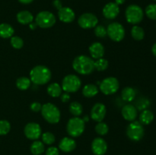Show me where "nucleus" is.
<instances>
[{
    "label": "nucleus",
    "mask_w": 156,
    "mask_h": 155,
    "mask_svg": "<svg viewBox=\"0 0 156 155\" xmlns=\"http://www.w3.org/2000/svg\"><path fill=\"white\" fill-rule=\"evenodd\" d=\"M73 69L80 74H90L94 70V61L89 56L80 55L76 56L73 62Z\"/></svg>",
    "instance_id": "nucleus-1"
},
{
    "label": "nucleus",
    "mask_w": 156,
    "mask_h": 155,
    "mask_svg": "<svg viewBox=\"0 0 156 155\" xmlns=\"http://www.w3.org/2000/svg\"><path fill=\"white\" fill-rule=\"evenodd\" d=\"M30 81L37 85H44L51 79V71L45 65H37L30 71Z\"/></svg>",
    "instance_id": "nucleus-2"
},
{
    "label": "nucleus",
    "mask_w": 156,
    "mask_h": 155,
    "mask_svg": "<svg viewBox=\"0 0 156 155\" xmlns=\"http://www.w3.org/2000/svg\"><path fill=\"white\" fill-rule=\"evenodd\" d=\"M41 111L44 119L50 124H56L60 120V111L53 103H47L42 105Z\"/></svg>",
    "instance_id": "nucleus-3"
},
{
    "label": "nucleus",
    "mask_w": 156,
    "mask_h": 155,
    "mask_svg": "<svg viewBox=\"0 0 156 155\" xmlns=\"http://www.w3.org/2000/svg\"><path fill=\"white\" fill-rule=\"evenodd\" d=\"M85 122L83 119L76 116L70 119L66 125L67 133L73 138L80 136L85 131Z\"/></svg>",
    "instance_id": "nucleus-4"
},
{
    "label": "nucleus",
    "mask_w": 156,
    "mask_h": 155,
    "mask_svg": "<svg viewBox=\"0 0 156 155\" xmlns=\"http://www.w3.org/2000/svg\"><path fill=\"white\" fill-rule=\"evenodd\" d=\"M125 15H126V19L128 23L132 24H137L143 21L144 12L140 6L137 5H130L126 8Z\"/></svg>",
    "instance_id": "nucleus-5"
},
{
    "label": "nucleus",
    "mask_w": 156,
    "mask_h": 155,
    "mask_svg": "<svg viewBox=\"0 0 156 155\" xmlns=\"http://www.w3.org/2000/svg\"><path fill=\"white\" fill-rule=\"evenodd\" d=\"M82 86L81 79L76 74L65 76L62 81V89L66 93H75Z\"/></svg>",
    "instance_id": "nucleus-6"
},
{
    "label": "nucleus",
    "mask_w": 156,
    "mask_h": 155,
    "mask_svg": "<svg viewBox=\"0 0 156 155\" xmlns=\"http://www.w3.org/2000/svg\"><path fill=\"white\" fill-rule=\"evenodd\" d=\"M56 17L52 12L48 11H42L37 15L35 23L41 28H50L56 23Z\"/></svg>",
    "instance_id": "nucleus-7"
},
{
    "label": "nucleus",
    "mask_w": 156,
    "mask_h": 155,
    "mask_svg": "<svg viewBox=\"0 0 156 155\" xmlns=\"http://www.w3.org/2000/svg\"><path fill=\"white\" fill-rule=\"evenodd\" d=\"M120 88L119 81L114 77H108L99 84L100 91L105 95H111L117 92Z\"/></svg>",
    "instance_id": "nucleus-8"
},
{
    "label": "nucleus",
    "mask_w": 156,
    "mask_h": 155,
    "mask_svg": "<svg viewBox=\"0 0 156 155\" xmlns=\"http://www.w3.org/2000/svg\"><path fill=\"white\" fill-rule=\"evenodd\" d=\"M145 130L143 125L138 121L131 122L126 129L128 138L133 141H139L144 136Z\"/></svg>",
    "instance_id": "nucleus-9"
},
{
    "label": "nucleus",
    "mask_w": 156,
    "mask_h": 155,
    "mask_svg": "<svg viewBox=\"0 0 156 155\" xmlns=\"http://www.w3.org/2000/svg\"><path fill=\"white\" fill-rule=\"evenodd\" d=\"M108 36L114 42H120L125 36V29L121 24L113 22L107 28Z\"/></svg>",
    "instance_id": "nucleus-10"
},
{
    "label": "nucleus",
    "mask_w": 156,
    "mask_h": 155,
    "mask_svg": "<svg viewBox=\"0 0 156 155\" xmlns=\"http://www.w3.org/2000/svg\"><path fill=\"white\" fill-rule=\"evenodd\" d=\"M98 23V19L92 13H84L78 19V24L83 29L94 28Z\"/></svg>",
    "instance_id": "nucleus-11"
},
{
    "label": "nucleus",
    "mask_w": 156,
    "mask_h": 155,
    "mask_svg": "<svg viewBox=\"0 0 156 155\" xmlns=\"http://www.w3.org/2000/svg\"><path fill=\"white\" fill-rule=\"evenodd\" d=\"M25 136L30 140H37L41 136V128L38 123L29 122L25 126L24 129Z\"/></svg>",
    "instance_id": "nucleus-12"
},
{
    "label": "nucleus",
    "mask_w": 156,
    "mask_h": 155,
    "mask_svg": "<svg viewBox=\"0 0 156 155\" xmlns=\"http://www.w3.org/2000/svg\"><path fill=\"white\" fill-rule=\"evenodd\" d=\"M107 109L105 104L101 103H97L93 106L91 110V118L94 121L99 122H102L106 115Z\"/></svg>",
    "instance_id": "nucleus-13"
},
{
    "label": "nucleus",
    "mask_w": 156,
    "mask_h": 155,
    "mask_svg": "<svg viewBox=\"0 0 156 155\" xmlns=\"http://www.w3.org/2000/svg\"><path fill=\"white\" fill-rule=\"evenodd\" d=\"M102 13L104 17L107 19L113 20L117 18L120 13V8L115 2H109L103 8Z\"/></svg>",
    "instance_id": "nucleus-14"
},
{
    "label": "nucleus",
    "mask_w": 156,
    "mask_h": 155,
    "mask_svg": "<svg viewBox=\"0 0 156 155\" xmlns=\"http://www.w3.org/2000/svg\"><path fill=\"white\" fill-rule=\"evenodd\" d=\"M91 150L94 154L104 155L108 150V144L103 138H96L91 143Z\"/></svg>",
    "instance_id": "nucleus-15"
},
{
    "label": "nucleus",
    "mask_w": 156,
    "mask_h": 155,
    "mask_svg": "<svg viewBox=\"0 0 156 155\" xmlns=\"http://www.w3.org/2000/svg\"><path fill=\"white\" fill-rule=\"evenodd\" d=\"M122 115L126 121L133 122L136 119L138 115V110L136 107L132 104H126L122 108Z\"/></svg>",
    "instance_id": "nucleus-16"
},
{
    "label": "nucleus",
    "mask_w": 156,
    "mask_h": 155,
    "mask_svg": "<svg viewBox=\"0 0 156 155\" xmlns=\"http://www.w3.org/2000/svg\"><path fill=\"white\" fill-rule=\"evenodd\" d=\"M58 17L62 22L71 23L76 18L74 11L69 7H62L58 10Z\"/></svg>",
    "instance_id": "nucleus-17"
},
{
    "label": "nucleus",
    "mask_w": 156,
    "mask_h": 155,
    "mask_svg": "<svg viewBox=\"0 0 156 155\" xmlns=\"http://www.w3.org/2000/svg\"><path fill=\"white\" fill-rule=\"evenodd\" d=\"M88 50H89V53L91 58L94 59L103 58L104 55H105V47H104V46L101 43H93L89 46Z\"/></svg>",
    "instance_id": "nucleus-18"
},
{
    "label": "nucleus",
    "mask_w": 156,
    "mask_h": 155,
    "mask_svg": "<svg viewBox=\"0 0 156 155\" xmlns=\"http://www.w3.org/2000/svg\"><path fill=\"white\" fill-rule=\"evenodd\" d=\"M76 143L74 139L69 137H64L62 138L59 144V147L63 152H71L76 148Z\"/></svg>",
    "instance_id": "nucleus-19"
},
{
    "label": "nucleus",
    "mask_w": 156,
    "mask_h": 155,
    "mask_svg": "<svg viewBox=\"0 0 156 155\" xmlns=\"http://www.w3.org/2000/svg\"><path fill=\"white\" fill-rule=\"evenodd\" d=\"M17 21L23 25L26 24H30V23L33 22L34 16L29 11L24 10L21 11L17 14Z\"/></svg>",
    "instance_id": "nucleus-20"
},
{
    "label": "nucleus",
    "mask_w": 156,
    "mask_h": 155,
    "mask_svg": "<svg viewBox=\"0 0 156 155\" xmlns=\"http://www.w3.org/2000/svg\"><path fill=\"white\" fill-rule=\"evenodd\" d=\"M98 88L94 84H88L82 89V94L85 97L91 98L98 94Z\"/></svg>",
    "instance_id": "nucleus-21"
},
{
    "label": "nucleus",
    "mask_w": 156,
    "mask_h": 155,
    "mask_svg": "<svg viewBox=\"0 0 156 155\" xmlns=\"http://www.w3.org/2000/svg\"><path fill=\"white\" fill-rule=\"evenodd\" d=\"M14 28L12 26H11L7 23H2L0 24V36L5 39L10 38L13 36L14 34Z\"/></svg>",
    "instance_id": "nucleus-22"
},
{
    "label": "nucleus",
    "mask_w": 156,
    "mask_h": 155,
    "mask_svg": "<svg viewBox=\"0 0 156 155\" xmlns=\"http://www.w3.org/2000/svg\"><path fill=\"white\" fill-rule=\"evenodd\" d=\"M47 94L52 97H59L62 94V87L56 82L52 83L47 87Z\"/></svg>",
    "instance_id": "nucleus-23"
},
{
    "label": "nucleus",
    "mask_w": 156,
    "mask_h": 155,
    "mask_svg": "<svg viewBox=\"0 0 156 155\" xmlns=\"http://www.w3.org/2000/svg\"><path fill=\"white\" fill-rule=\"evenodd\" d=\"M136 93V91L133 88L130 87H126L122 90L121 97L124 101L131 102L135 99Z\"/></svg>",
    "instance_id": "nucleus-24"
},
{
    "label": "nucleus",
    "mask_w": 156,
    "mask_h": 155,
    "mask_svg": "<svg viewBox=\"0 0 156 155\" xmlns=\"http://www.w3.org/2000/svg\"><path fill=\"white\" fill-rule=\"evenodd\" d=\"M154 114L149 109H144L140 115V122L142 125H149L153 121Z\"/></svg>",
    "instance_id": "nucleus-25"
},
{
    "label": "nucleus",
    "mask_w": 156,
    "mask_h": 155,
    "mask_svg": "<svg viewBox=\"0 0 156 155\" xmlns=\"http://www.w3.org/2000/svg\"><path fill=\"white\" fill-rule=\"evenodd\" d=\"M45 150L44 144L42 141H36L35 140L30 145V152L34 155H41Z\"/></svg>",
    "instance_id": "nucleus-26"
},
{
    "label": "nucleus",
    "mask_w": 156,
    "mask_h": 155,
    "mask_svg": "<svg viewBox=\"0 0 156 155\" xmlns=\"http://www.w3.org/2000/svg\"><path fill=\"white\" fill-rule=\"evenodd\" d=\"M69 111L74 116L79 117L83 112V107H82V104L79 102H72L69 105Z\"/></svg>",
    "instance_id": "nucleus-27"
},
{
    "label": "nucleus",
    "mask_w": 156,
    "mask_h": 155,
    "mask_svg": "<svg viewBox=\"0 0 156 155\" xmlns=\"http://www.w3.org/2000/svg\"><path fill=\"white\" fill-rule=\"evenodd\" d=\"M131 36L136 40H142L145 36V31L143 27L135 25L131 29Z\"/></svg>",
    "instance_id": "nucleus-28"
},
{
    "label": "nucleus",
    "mask_w": 156,
    "mask_h": 155,
    "mask_svg": "<svg viewBox=\"0 0 156 155\" xmlns=\"http://www.w3.org/2000/svg\"><path fill=\"white\" fill-rule=\"evenodd\" d=\"M30 79L27 77H20L16 81V86L21 91H26L30 86Z\"/></svg>",
    "instance_id": "nucleus-29"
},
{
    "label": "nucleus",
    "mask_w": 156,
    "mask_h": 155,
    "mask_svg": "<svg viewBox=\"0 0 156 155\" xmlns=\"http://www.w3.org/2000/svg\"><path fill=\"white\" fill-rule=\"evenodd\" d=\"M109 62L106 59L104 58H100L94 61V69L98 71H105L108 68Z\"/></svg>",
    "instance_id": "nucleus-30"
},
{
    "label": "nucleus",
    "mask_w": 156,
    "mask_h": 155,
    "mask_svg": "<svg viewBox=\"0 0 156 155\" xmlns=\"http://www.w3.org/2000/svg\"><path fill=\"white\" fill-rule=\"evenodd\" d=\"M41 138H42V142L44 144H47V145H50V144H53L55 140H56L55 135L50 132H47L43 133L42 135H41Z\"/></svg>",
    "instance_id": "nucleus-31"
},
{
    "label": "nucleus",
    "mask_w": 156,
    "mask_h": 155,
    "mask_svg": "<svg viewBox=\"0 0 156 155\" xmlns=\"http://www.w3.org/2000/svg\"><path fill=\"white\" fill-rule=\"evenodd\" d=\"M95 131L98 135H105L108 134V131H109V127L105 122H99L95 126Z\"/></svg>",
    "instance_id": "nucleus-32"
},
{
    "label": "nucleus",
    "mask_w": 156,
    "mask_h": 155,
    "mask_svg": "<svg viewBox=\"0 0 156 155\" xmlns=\"http://www.w3.org/2000/svg\"><path fill=\"white\" fill-rule=\"evenodd\" d=\"M11 45L13 47L14 49H16V50H20L24 46V41L21 39L20 36H14L11 37Z\"/></svg>",
    "instance_id": "nucleus-33"
},
{
    "label": "nucleus",
    "mask_w": 156,
    "mask_h": 155,
    "mask_svg": "<svg viewBox=\"0 0 156 155\" xmlns=\"http://www.w3.org/2000/svg\"><path fill=\"white\" fill-rule=\"evenodd\" d=\"M11 129V124L7 120H0V135H7Z\"/></svg>",
    "instance_id": "nucleus-34"
},
{
    "label": "nucleus",
    "mask_w": 156,
    "mask_h": 155,
    "mask_svg": "<svg viewBox=\"0 0 156 155\" xmlns=\"http://www.w3.org/2000/svg\"><path fill=\"white\" fill-rule=\"evenodd\" d=\"M146 14L151 20H156V4H150L146 7Z\"/></svg>",
    "instance_id": "nucleus-35"
},
{
    "label": "nucleus",
    "mask_w": 156,
    "mask_h": 155,
    "mask_svg": "<svg viewBox=\"0 0 156 155\" xmlns=\"http://www.w3.org/2000/svg\"><path fill=\"white\" fill-rule=\"evenodd\" d=\"M94 34L96 36L100 38H104L108 35L107 33V28H105L102 25H98L94 27Z\"/></svg>",
    "instance_id": "nucleus-36"
},
{
    "label": "nucleus",
    "mask_w": 156,
    "mask_h": 155,
    "mask_svg": "<svg viewBox=\"0 0 156 155\" xmlns=\"http://www.w3.org/2000/svg\"><path fill=\"white\" fill-rule=\"evenodd\" d=\"M149 106V100L146 98H141L138 100L137 102V107L136 109H140V110H144L146 109V108Z\"/></svg>",
    "instance_id": "nucleus-37"
},
{
    "label": "nucleus",
    "mask_w": 156,
    "mask_h": 155,
    "mask_svg": "<svg viewBox=\"0 0 156 155\" xmlns=\"http://www.w3.org/2000/svg\"><path fill=\"white\" fill-rule=\"evenodd\" d=\"M30 109H31L33 112H37L41 110V108H42V105L39 102H33V103L30 104Z\"/></svg>",
    "instance_id": "nucleus-38"
},
{
    "label": "nucleus",
    "mask_w": 156,
    "mask_h": 155,
    "mask_svg": "<svg viewBox=\"0 0 156 155\" xmlns=\"http://www.w3.org/2000/svg\"><path fill=\"white\" fill-rule=\"evenodd\" d=\"M59 149L56 147H50L46 150V155H59Z\"/></svg>",
    "instance_id": "nucleus-39"
},
{
    "label": "nucleus",
    "mask_w": 156,
    "mask_h": 155,
    "mask_svg": "<svg viewBox=\"0 0 156 155\" xmlns=\"http://www.w3.org/2000/svg\"><path fill=\"white\" fill-rule=\"evenodd\" d=\"M60 99L62 100V103H66V102H69L70 100V96L69 94V93L66 92L65 94H62L60 95Z\"/></svg>",
    "instance_id": "nucleus-40"
},
{
    "label": "nucleus",
    "mask_w": 156,
    "mask_h": 155,
    "mask_svg": "<svg viewBox=\"0 0 156 155\" xmlns=\"http://www.w3.org/2000/svg\"><path fill=\"white\" fill-rule=\"evenodd\" d=\"M53 5L54 6L57 10H59L61 8H62V5L60 0H54V1L53 2Z\"/></svg>",
    "instance_id": "nucleus-41"
},
{
    "label": "nucleus",
    "mask_w": 156,
    "mask_h": 155,
    "mask_svg": "<svg viewBox=\"0 0 156 155\" xmlns=\"http://www.w3.org/2000/svg\"><path fill=\"white\" fill-rule=\"evenodd\" d=\"M18 1H19L21 3H22V4L27 5V4H30V3H31L34 0H18Z\"/></svg>",
    "instance_id": "nucleus-42"
},
{
    "label": "nucleus",
    "mask_w": 156,
    "mask_h": 155,
    "mask_svg": "<svg viewBox=\"0 0 156 155\" xmlns=\"http://www.w3.org/2000/svg\"><path fill=\"white\" fill-rule=\"evenodd\" d=\"M37 24L35 22H31L29 24V27H30L31 30H34V29L37 28Z\"/></svg>",
    "instance_id": "nucleus-43"
},
{
    "label": "nucleus",
    "mask_w": 156,
    "mask_h": 155,
    "mask_svg": "<svg viewBox=\"0 0 156 155\" xmlns=\"http://www.w3.org/2000/svg\"><path fill=\"white\" fill-rule=\"evenodd\" d=\"M125 2H126V0H115V3L117 5H123Z\"/></svg>",
    "instance_id": "nucleus-44"
},
{
    "label": "nucleus",
    "mask_w": 156,
    "mask_h": 155,
    "mask_svg": "<svg viewBox=\"0 0 156 155\" xmlns=\"http://www.w3.org/2000/svg\"><path fill=\"white\" fill-rule=\"evenodd\" d=\"M152 53H153L154 56L156 57V43L155 44H154L153 46H152Z\"/></svg>",
    "instance_id": "nucleus-45"
},
{
    "label": "nucleus",
    "mask_w": 156,
    "mask_h": 155,
    "mask_svg": "<svg viewBox=\"0 0 156 155\" xmlns=\"http://www.w3.org/2000/svg\"><path fill=\"white\" fill-rule=\"evenodd\" d=\"M83 119V121L85 122H88V119H89V118H88V115H85V116L83 117V119Z\"/></svg>",
    "instance_id": "nucleus-46"
},
{
    "label": "nucleus",
    "mask_w": 156,
    "mask_h": 155,
    "mask_svg": "<svg viewBox=\"0 0 156 155\" xmlns=\"http://www.w3.org/2000/svg\"><path fill=\"white\" fill-rule=\"evenodd\" d=\"M153 1H155V2H156V0H153Z\"/></svg>",
    "instance_id": "nucleus-47"
}]
</instances>
